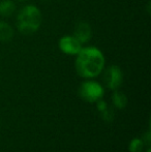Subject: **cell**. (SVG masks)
Returning <instances> with one entry per match:
<instances>
[{
  "mask_svg": "<svg viewBox=\"0 0 151 152\" xmlns=\"http://www.w3.org/2000/svg\"><path fill=\"white\" fill-rule=\"evenodd\" d=\"M14 29L8 23L0 21V42H8L14 37Z\"/></svg>",
  "mask_w": 151,
  "mask_h": 152,
  "instance_id": "cell-7",
  "label": "cell"
},
{
  "mask_svg": "<svg viewBox=\"0 0 151 152\" xmlns=\"http://www.w3.org/2000/svg\"><path fill=\"white\" fill-rule=\"evenodd\" d=\"M104 81L106 86L111 90H117L122 85L123 72L118 65H111L104 72Z\"/></svg>",
  "mask_w": 151,
  "mask_h": 152,
  "instance_id": "cell-4",
  "label": "cell"
},
{
  "mask_svg": "<svg viewBox=\"0 0 151 152\" xmlns=\"http://www.w3.org/2000/svg\"><path fill=\"white\" fill-rule=\"evenodd\" d=\"M74 36L82 45L87 44L92 38V28H91L90 24L85 21L78 22L74 29Z\"/></svg>",
  "mask_w": 151,
  "mask_h": 152,
  "instance_id": "cell-6",
  "label": "cell"
},
{
  "mask_svg": "<svg viewBox=\"0 0 151 152\" xmlns=\"http://www.w3.org/2000/svg\"><path fill=\"white\" fill-rule=\"evenodd\" d=\"M112 100H113V104L117 109H123V108H125L127 104L126 95L121 91L115 90L113 97H112Z\"/></svg>",
  "mask_w": 151,
  "mask_h": 152,
  "instance_id": "cell-9",
  "label": "cell"
},
{
  "mask_svg": "<svg viewBox=\"0 0 151 152\" xmlns=\"http://www.w3.org/2000/svg\"><path fill=\"white\" fill-rule=\"evenodd\" d=\"M16 12V4L12 0H1L0 1V16L7 18Z\"/></svg>",
  "mask_w": 151,
  "mask_h": 152,
  "instance_id": "cell-8",
  "label": "cell"
},
{
  "mask_svg": "<svg viewBox=\"0 0 151 152\" xmlns=\"http://www.w3.org/2000/svg\"><path fill=\"white\" fill-rule=\"evenodd\" d=\"M144 148V141L139 138L133 139L129 143V152H142Z\"/></svg>",
  "mask_w": 151,
  "mask_h": 152,
  "instance_id": "cell-10",
  "label": "cell"
},
{
  "mask_svg": "<svg viewBox=\"0 0 151 152\" xmlns=\"http://www.w3.org/2000/svg\"><path fill=\"white\" fill-rule=\"evenodd\" d=\"M42 16L39 8L33 4L22 7L17 15V28L23 35H31L39 29Z\"/></svg>",
  "mask_w": 151,
  "mask_h": 152,
  "instance_id": "cell-2",
  "label": "cell"
},
{
  "mask_svg": "<svg viewBox=\"0 0 151 152\" xmlns=\"http://www.w3.org/2000/svg\"><path fill=\"white\" fill-rule=\"evenodd\" d=\"M44 1H47V0H44Z\"/></svg>",
  "mask_w": 151,
  "mask_h": 152,
  "instance_id": "cell-12",
  "label": "cell"
},
{
  "mask_svg": "<svg viewBox=\"0 0 151 152\" xmlns=\"http://www.w3.org/2000/svg\"><path fill=\"white\" fill-rule=\"evenodd\" d=\"M105 93L103 86L98 82L92 80L85 81L79 88V95L82 99L88 102H96L101 99Z\"/></svg>",
  "mask_w": 151,
  "mask_h": 152,
  "instance_id": "cell-3",
  "label": "cell"
},
{
  "mask_svg": "<svg viewBox=\"0 0 151 152\" xmlns=\"http://www.w3.org/2000/svg\"><path fill=\"white\" fill-rule=\"evenodd\" d=\"M58 47L59 50L64 54L76 56L83 48V45L74 35H64L59 39Z\"/></svg>",
  "mask_w": 151,
  "mask_h": 152,
  "instance_id": "cell-5",
  "label": "cell"
},
{
  "mask_svg": "<svg viewBox=\"0 0 151 152\" xmlns=\"http://www.w3.org/2000/svg\"><path fill=\"white\" fill-rule=\"evenodd\" d=\"M76 56V72L82 78H95L104 70L106 63L105 56L96 47H83Z\"/></svg>",
  "mask_w": 151,
  "mask_h": 152,
  "instance_id": "cell-1",
  "label": "cell"
},
{
  "mask_svg": "<svg viewBox=\"0 0 151 152\" xmlns=\"http://www.w3.org/2000/svg\"><path fill=\"white\" fill-rule=\"evenodd\" d=\"M17 1H27V0H17Z\"/></svg>",
  "mask_w": 151,
  "mask_h": 152,
  "instance_id": "cell-11",
  "label": "cell"
}]
</instances>
